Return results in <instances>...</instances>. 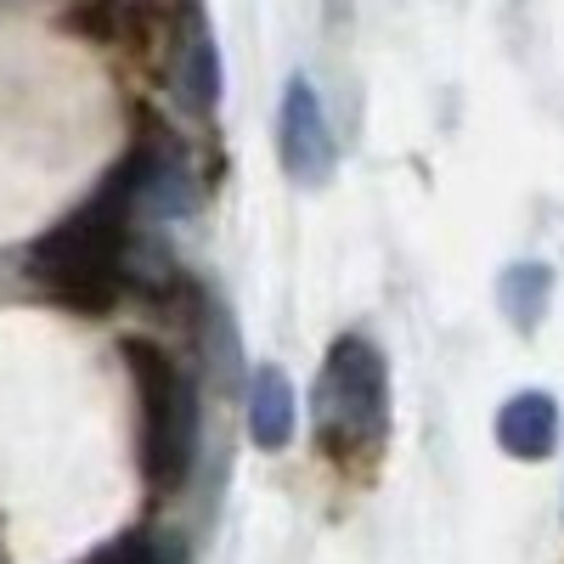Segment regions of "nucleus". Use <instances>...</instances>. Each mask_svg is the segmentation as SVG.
<instances>
[{"instance_id": "1", "label": "nucleus", "mask_w": 564, "mask_h": 564, "mask_svg": "<svg viewBox=\"0 0 564 564\" xmlns=\"http://www.w3.org/2000/svg\"><path fill=\"white\" fill-rule=\"evenodd\" d=\"M135 175H141V153L108 175V186L90 198L79 215H68L57 231H45L29 271L34 282H45L63 305L79 311H102L119 282H124V243H130V215H135Z\"/></svg>"}, {"instance_id": "2", "label": "nucleus", "mask_w": 564, "mask_h": 564, "mask_svg": "<svg viewBox=\"0 0 564 564\" xmlns=\"http://www.w3.org/2000/svg\"><path fill=\"white\" fill-rule=\"evenodd\" d=\"M124 356L141 395V475L153 497H175L198 463V384L148 339H130Z\"/></svg>"}, {"instance_id": "3", "label": "nucleus", "mask_w": 564, "mask_h": 564, "mask_svg": "<svg viewBox=\"0 0 564 564\" xmlns=\"http://www.w3.org/2000/svg\"><path fill=\"white\" fill-rule=\"evenodd\" d=\"M316 435L327 457L339 463H372L390 435V372L384 356L367 339L345 334L334 339L322 361V384H316Z\"/></svg>"}, {"instance_id": "4", "label": "nucleus", "mask_w": 564, "mask_h": 564, "mask_svg": "<svg viewBox=\"0 0 564 564\" xmlns=\"http://www.w3.org/2000/svg\"><path fill=\"white\" fill-rule=\"evenodd\" d=\"M276 153H282V170L305 186H322L334 175V130H327V113H322V97L311 90V79H289L282 90V113H276Z\"/></svg>"}, {"instance_id": "5", "label": "nucleus", "mask_w": 564, "mask_h": 564, "mask_svg": "<svg viewBox=\"0 0 564 564\" xmlns=\"http://www.w3.org/2000/svg\"><path fill=\"white\" fill-rule=\"evenodd\" d=\"M170 85H175V102H181L186 113H215V102H220V52H215L209 23H204L193 7H186L181 34H175Z\"/></svg>"}, {"instance_id": "6", "label": "nucleus", "mask_w": 564, "mask_h": 564, "mask_svg": "<svg viewBox=\"0 0 564 564\" xmlns=\"http://www.w3.org/2000/svg\"><path fill=\"white\" fill-rule=\"evenodd\" d=\"M497 441L508 457H525L542 463L558 446V401L547 390H520L502 412H497Z\"/></svg>"}, {"instance_id": "7", "label": "nucleus", "mask_w": 564, "mask_h": 564, "mask_svg": "<svg viewBox=\"0 0 564 564\" xmlns=\"http://www.w3.org/2000/svg\"><path fill=\"white\" fill-rule=\"evenodd\" d=\"M249 435L260 452H282L294 441V384L276 367H260L249 384Z\"/></svg>"}, {"instance_id": "8", "label": "nucleus", "mask_w": 564, "mask_h": 564, "mask_svg": "<svg viewBox=\"0 0 564 564\" xmlns=\"http://www.w3.org/2000/svg\"><path fill=\"white\" fill-rule=\"evenodd\" d=\"M547 294H553V271H547V265H508V271H502V289H497L508 322H513V327H525V334L542 322Z\"/></svg>"}, {"instance_id": "9", "label": "nucleus", "mask_w": 564, "mask_h": 564, "mask_svg": "<svg viewBox=\"0 0 564 564\" xmlns=\"http://www.w3.org/2000/svg\"><path fill=\"white\" fill-rule=\"evenodd\" d=\"M90 564H186V547L181 536H153V531H135V536H119L108 542Z\"/></svg>"}]
</instances>
